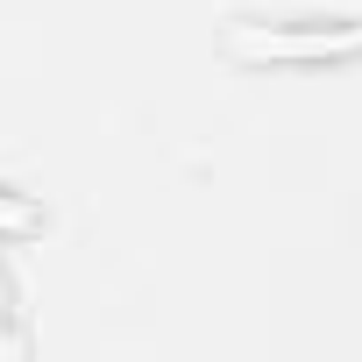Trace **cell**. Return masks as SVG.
<instances>
[{
	"instance_id": "1",
	"label": "cell",
	"mask_w": 362,
	"mask_h": 362,
	"mask_svg": "<svg viewBox=\"0 0 362 362\" xmlns=\"http://www.w3.org/2000/svg\"><path fill=\"white\" fill-rule=\"evenodd\" d=\"M242 57H348L362 50V29H305V22H277V29H235L228 36Z\"/></svg>"
},
{
	"instance_id": "2",
	"label": "cell",
	"mask_w": 362,
	"mask_h": 362,
	"mask_svg": "<svg viewBox=\"0 0 362 362\" xmlns=\"http://www.w3.org/2000/svg\"><path fill=\"white\" fill-rule=\"evenodd\" d=\"M29 334H22V305H15V277L0 270V355H22Z\"/></svg>"
},
{
	"instance_id": "3",
	"label": "cell",
	"mask_w": 362,
	"mask_h": 362,
	"mask_svg": "<svg viewBox=\"0 0 362 362\" xmlns=\"http://www.w3.org/2000/svg\"><path fill=\"white\" fill-rule=\"evenodd\" d=\"M36 228H43L36 199H22L15 185H0V235H36Z\"/></svg>"
}]
</instances>
